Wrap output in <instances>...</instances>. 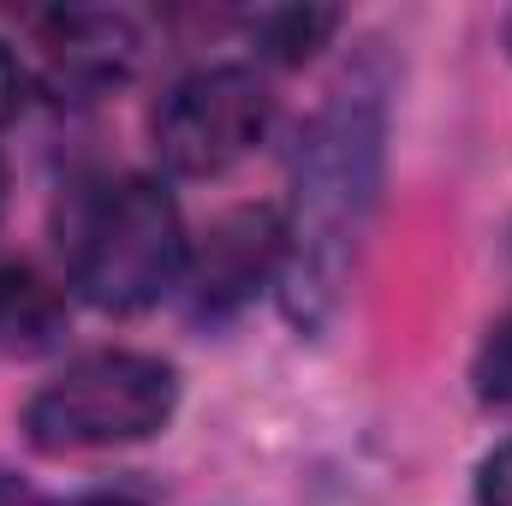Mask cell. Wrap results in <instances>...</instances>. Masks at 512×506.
Segmentation results:
<instances>
[{
    "label": "cell",
    "mask_w": 512,
    "mask_h": 506,
    "mask_svg": "<svg viewBox=\"0 0 512 506\" xmlns=\"http://www.w3.org/2000/svg\"><path fill=\"white\" fill-rule=\"evenodd\" d=\"M387 155V90L370 72H346L316 120L304 126L292 161V209L280 256V304L298 328H322L340 310V292L358 268L382 197Z\"/></svg>",
    "instance_id": "6da1fadb"
},
{
    "label": "cell",
    "mask_w": 512,
    "mask_h": 506,
    "mask_svg": "<svg viewBox=\"0 0 512 506\" xmlns=\"http://www.w3.org/2000/svg\"><path fill=\"white\" fill-rule=\"evenodd\" d=\"M185 256H191L185 221L173 191H161V179L126 173L90 185L66 215V268L96 310L137 316L161 304L179 286Z\"/></svg>",
    "instance_id": "7a4b0ae2"
},
{
    "label": "cell",
    "mask_w": 512,
    "mask_h": 506,
    "mask_svg": "<svg viewBox=\"0 0 512 506\" xmlns=\"http://www.w3.org/2000/svg\"><path fill=\"white\" fill-rule=\"evenodd\" d=\"M173 405V364L149 352H90L24 405V435L36 453H102L161 435L173 423Z\"/></svg>",
    "instance_id": "3957f363"
},
{
    "label": "cell",
    "mask_w": 512,
    "mask_h": 506,
    "mask_svg": "<svg viewBox=\"0 0 512 506\" xmlns=\"http://www.w3.org/2000/svg\"><path fill=\"white\" fill-rule=\"evenodd\" d=\"M268 90L251 66H203L179 78L155 108V155L185 179H215L245 161L268 131Z\"/></svg>",
    "instance_id": "277c9868"
},
{
    "label": "cell",
    "mask_w": 512,
    "mask_h": 506,
    "mask_svg": "<svg viewBox=\"0 0 512 506\" xmlns=\"http://www.w3.org/2000/svg\"><path fill=\"white\" fill-rule=\"evenodd\" d=\"M280 256H286V215L280 209H227L209 221V233L197 239V251L185 256L191 274V298L203 316H227L251 298L256 286L280 280Z\"/></svg>",
    "instance_id": "5b68a950"
},
{
    "label": "cell",
    "mask_w": 512,
    "mask_h": 506,
    "mask_svg": "<svg viewBox=\"0 0 512 506\" xmlns=\"http://www.w3.org/2000/svg\"><path fill=\"white\" fill-rule=\"evenodd\" d=\"M42 48L54 60V78L78 84V90H108L131 78L137 66V24L126 12H102V6H72V12H48L42 18Z\"/></svg>",
    "instance_id": "8992f818"
},
{
    "label": "cell",
    "mask_w": 512,
    "mask_h": 506,
    "mask_svg": "<svg viewBox=\"0 0 512 506\" xmlns=\"http://www.w3.org/2000/svg\"><path fill=\"white\" fill-rule=\"evenodd\" d=\"M66 334V292L30 262H0V352H48Z\"/></svg>",
    "instance_id": "52a82bcc"
},
{
    "label": "cell",
    "mask_w": 512,
    "mask_h": 506,
    "mask_svg": "<svg viewBox=\"0 0 512 506\" xmlns=\"http://www.w3.org/2000/svg\"><path fill=\"white\" fill-rule=\"evenodd\" d=\"M334 30H340V12L334 6H268V12L251 18L256 54L274 60V66H304Z\"/></svg>",
    "instance_id": "ba28073f"
},
{
    "label": "cell",
    "mask_w": 512,
    "mask_h": 506,
    "mask_svg": "<svg viewBox=\"0 0 512 506\" xmlns=\"http://www.w3.org/2000/svg\"><path fill=\"white\" fill-rule=\"evenodd\" d=\"M471 381L489 405H512V310L483 334L477 346V364H471Z\"/></svg>",
    "instance_id": "9c48e42d"
},
{
    "label": "cell",
    "mask_w": 512,
    "mask_h": 506,
    "mask_svg": "<svg viewBox=\"0 0 512 506\" xmlns=\"http://www.w3.org/2000/svg\"><path fill=\"white\" fill-rule=\"evenodd\" d=\"M477 506H512V441L477 465Z\"/></svg>",
    "instance_id": "30bf717a"
},
{
    "label": "cell",
    "mask_w": 512,
    "mask_h": 506,
    "mask_svg": "<svg viewBox=\"0 0 512 506\" xmlns=\"http://www.w3.org/2000/svg\"><path fill=\"white\" fill-rule=\"evenodd\" d=\"M18 108H24V66H18V54L0 42V126H12Z\"/></svg>",
    "instance_id": "8fae6325"
},
{
    "label": "cell",
    "mask_w": 512,
    "mask_h": 506,
    "mask_svg": "<svg viewBox=\"0 0 512 506\" xmlns=\"http://www.w3.org/2000/svg\"><path fill=\"white\" fill-rule=\"evenodd\" d=\"M72 506H137V501H126V495H84V501H72Z\"/></svg>",
    "instance_id": "7c38bea8"
},
{
    "label": "cell",
    "mask_w": 512,
    "mask_h": 506,
    "mask_svg": "<svg viewBox=\"0 0 512 506\" xmlns=\"http://www.w3.org/2000/svg\"><path fill=\"white\" fill-rule=\"evenodd\" d=\"M0 203H6V167H0Z\"/></svg>",
    "instance_id": "4fadbf2b"
}]
</instances>
